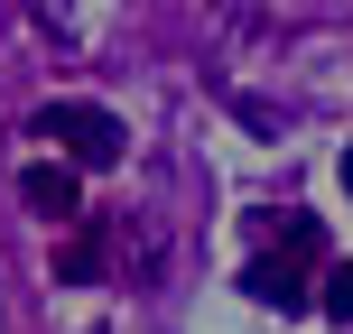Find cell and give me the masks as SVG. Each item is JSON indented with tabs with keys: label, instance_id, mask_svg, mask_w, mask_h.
Returning <instances> with one entry per match:
<instances>
[{
	"label": "cell",
	"instance_id": "6da1fadb",
	"mask_svg": "<svg viewBox=\"0 0 353 334\" xmlns=\"http://www.w3.org/2000/svg\"><path fill=\"white\" fill-rule=\"evenodd\" d=\"M28 140H56L74 167H121V140H130V130L112 121L103 103H47V112L28 121Z\"/></svg>",
	"mask_w": 353,
	"mask_h": 334
},
{
	"label": "cell",
	"instance_id": "7a4b0ae2",
	"mask_svg": "<svg viewBox=\"0 0 353 334\" xmlns=\"http://www.w3.org/2000/svg\"><path fill=\"white\" fill-rule=\"evenodd\" d=\"M19 195H28V213H47V223H84V186H74V158H37L19 176Z\"/></svg>",
	"mask_w": 353,
	"mask_h": 334
},
{
	"label": "cell",
	"instance_id": "3957f363",
	"mask_svg": "<svg viewBox=\"0 0 353 334\" xmlns=\"http://www.w3.org/2000/svg\"><path fill=\"white\" fill-rule=\"evenodd\" d=\"M242 298H251V306H279V316H307L298 260H251V269H242Z\"/></svg>",
	"mask_w": 353,
	"mask_h": 334
},
{
	"label": "cell",
	"instance_id": "277c9868",
	"mask_svg": "<svg viewBox=\"0 0 353 334\" xmlns=\"http://www.w3.org/2000/svg\"><path fill=\"white\" fill-rule=\"evenodd\" d=\"M56 279H65V288H93V279H103V223H74V242L56 251Z\"/></svg>",
	"mask_w": 353,
	"mask_h": 334
},
{
	"label": "cell",
	"instance_id": "5b68a950",
	"mask_svg": "<svg viewBox=\"0 0 353 334\" xmlns=\"http://www.w3.org/2000/svg\"><path fill=\"white\" fill-rule=\"evenodd\" d=\"M316 306L335 325H353V260H325V279H316Z\"/></svg>",
	"mask_w": 353,
	"mask_h": 334
},
{
	"label": "cell",
	"instance_id": "8992f818",
	"mask_svg": "<svg viewBox=\"0 0 353 334\" xmlns=\"http://www.w3.org/2000/svg\"><path fill=\"white\" fill-rule=\"evenodd\" d=\"M288 260H325V232L307 223V213H298V223H288Z\"/></svg>",
	"mask_w": 353,
	"mask_h": 334
},
{
	"label": "cell",
	"instance_id": "52a82bcc",
	"mask_svg": "<svg viewBox=\"0 0 353 334\" xmlns=\"http://www.w3.org/2000/svg\"><path fill=\"white\" fill-rule=\"evenodd\" d=\"M344 195H353V149H344Z\"/></svg>",
	"mask_w": 353,
	"mask_h": 334
}]
</instances>
